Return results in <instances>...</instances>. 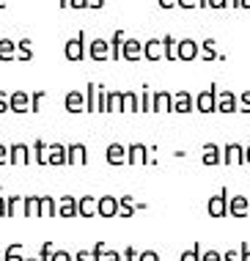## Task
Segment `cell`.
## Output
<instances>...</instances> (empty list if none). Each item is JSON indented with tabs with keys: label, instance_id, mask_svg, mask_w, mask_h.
Wrapping results in <instances>:
<instances>
[{
	"label": "cell",
	"instance_id": "obj_1",
	"mask_svg": "<svg viewBox=\"0 0 250 261\" xmlns=\"http://www.w3.org/2000/svg\"><path fill=\"white\" fill-rule=\"evenodd\" d=\"M66 58L69 61H83V58H88V44H85V33L83 31H77V36H71L66 41Z\"/></svg>",
	"mask_w": 250,
	"mask_h": 261
},
{
	"label": "cell",
	"instance_id": "obj_2",
	"mask_svg": "<svg viewBox=\"0 0 250 261\" xmlns=\"http://www.w3.org/2000/svg\"><path fill=\"white\" fill-rule=\"evenodd\" d=\"M217 86H209L206 91H201V94L195 96V110H201V113H214L217 110Z\"/></svg>",
	"mask_w": 250,
	"mask_h": 261
},
{
	"label": "cell",
	"instance_id": "obj_3",
	"mask_svg": "<svg viewBox=\"0 0 250 261\" xmlns=\"http://www.w3.org/2000/svg\"><path fill=\"white\" fill-rule=\"evenodd\" d=\"M47 165H55V168L69 165V151H66V146H63V143H49V146H47Z\"/></svg>",
	"mask_w": 250,
	"mask_h": 261
},
{
	"label": "cell",
	"instance_id": "obj_4",
	"mask_svg": "<svg viewBox=\"0 0 250 261\" xmlns=\"http://www.w3.org/2000/svg\"><path fill=\"white\" fill-rule=\"evenodd\" d=\"M88 58H91V61H107V58H110V41L102 39V36L91 39V44H88Z\"/></svg>",
	"mask_w": 250,
	"mask_h": 261
},
{
	"label": "cell",
	"instance_id": "obj_5",
	"mask_svg": "<svg viewBox=\"0 0 250 261\" xmlns=\"http://www.w3.org/2000/svg\"><path fill=\"white\" fill-rule=\"evenodd\" d=\"M152 113H173V94L157 91L154 99H152Z\"/></svg>",
	"mask_w": 250,
	"mask_h": 261
},
{
	"label": "cell",
	"instance_id": "obj_6",
	"mask_svg": "<svg viewBox=\"0 0 250 261\" xmlns=\"http://www.w3.org/2000/svg\"><path fill=\"white\" fill-rule=\"evenodd\" d=\"M63 105H66V113H85V91H69Z\"/></svg>",
	"mask_w": 250,
	"mask_h": 261
},
{
	"label": "cell",
	"instance_id": "obj_7",
	"mask_svg": "<svg viewBox=\"0 0 250 261\" xmlns=\"http://www.w3.org/2000/svg\"><path fill=\"white\" fill-rule=\"evenodd\" d=\"M179 61H192V58H198L201 55V44L198 41H192V39H182L179 41Z\"/></svg>",
	"mask_w": 250,
	"mask_h": 261
},
{
	"label": "cell",
	"instance_id": "obj_8",
	"mask_svg": "<svg viewBox=\"0 0 250 261\" xmlns=\"http://www.w3.org/2000/svg\"><path fill=\"white\" fill-rule=\"evenodd\" d=\"M66 151H69V165L80 168L88 162V149H85V143H69Z\"/></svg>",
	"mask_w": 250,
	"mask_h": 261
},
{
	"label": "cell",
	"instance_id": "obj_9",
	"mask_svg": "<svg viewBox=\"0 0 250 261\" xmlns=\"http://www.w3.org/2000/svg\"><path fill=\"white\" fill-rule=\"evenodd\" d=\"M77 212H80V217H96L99 215V198H94V195H83L80 201H77Z\"/></svg>",
	"mask_w": 250,
	"mask_h": 261
},
{
	"label": "cell",
	"instance_id": "obj_10",
	"mask_svg": "<svg viewBox=\"0 0 250 261\" xmlns=\"http://www.w3.org/2000/svg\"><path fill=\"white\" fill-rule=\"evenodd\" d=\"M192 110H195V99H192L190 91L173 94V113H192Z\"/></svg>",
	"mask_w": 250,
	"mask_h": 261
},
{
	"label": "cell",
	"instance_id": "obj_11",
	"mask_svg": "<svg viewBox=\"0 0 250 261\" xmlns=\"http://www.w3.org/2000/svg\"><path fill=\"white\" fill-rule=\"evenodd\" d=\"M239 110V99L231 91H220L217 94V113H237Z\"/></svg>",
	"mask_w": 250,
	"mask_h": 261
},
{
	"label": "cell",
	"instance_id": "obj_12",
	"mask_svg": "<svg viewBox=\"0 0 250 261\" xmlns=\"http://www.w3.org/2000/svg\"><path fill=\"white\" fill-rule=\"evenodd\" d=\"M127 162H130V165H138V162H152V157H148V149H146L143 143L127 146Z\"/></svg>",
	"mask_w": 250,
	"mask_h": 261
},
{
	"label": "cell",
	"instance_id": "obj_13",
	"mask_svg": "<svg viewBox=\"0 0 250 261\" xmlns=\"http://www.w3.org/2000/svg\"><path fill=\"white\" fill-rule=\"evenodd\" d=\"M77 201L74 195H63V198L58 201V215L66 217V220H71V217H80V212H77Z\"/></svg>",
	"mask_w": 250,
	"mask_h": 261
},
{
	"label": "cell",
	"instance_id": "obj_14",
	"mask_svg": "<svg viewBox=\"0 0 250 261\" xmlns=\"http://www.w3.org/2000/svg\"><path fill=\"white\" fill-rule=\"evenodd\" d=\"M121 209V201L113 198V195H102L99 198V217H116Z\"/></svg>",
	"mask_w": 250,
	"mask_h": 261
},
{
	"label": "cell",
	"instance_id": "obj_15",
	"mask_svg": "<svg viewBox=\"0 0 250 261\" xmlns=\"http://www.w3.org/2000/svg\"><path fill=\"white\" fill-rule=\"evenodd\" d=\"M223 162L226 165H239V162H245V149H242L239 143H228L223 149Z\"/></svg>",
	"mask_w": 250,
	"mask_h": 261
},
{
	"label": "cell",
	"instance_id": "obj_16",
	"mask_svg": "<svg viewBox=\"0 0 250 261\" xmlns=\"http://www.w3.org/2000/svg\"><path fill=\"white\" fill-rule=\"evenodd\" d=\"M124 41H127V36H124V31H113V39H110V61H121L124 58Z\"/></svg>",
	"mask_w": 250,
	"mask_h": 261
},
{
	"label": "cell",
	"instance_id": "obj_17",
	"mask_svg": "<svg viewBox=\"0 0 250 261\" xmlns=\"http://www.w3.org/2000/svg\"><path fill=\"white\" fill-rule=\"evenodd\" d=\"M165 50H162V39H148L146 44H143V58L146 61H160Z\"/></svg>",
	"mask_w": 250,
	"mask_h": 261
},
{
	"label": "cell",
	"instance_id": "obj_18",
	"mask_svg": "<svg viewBox=\"0 0 250 261\" xmlns=\"http://www.w3.org/2000/svg\"><path fill=\"white\" fill-rule=\"evenodd\" d=\"M25 217V195H9L6 198V217Z\"/></svg>",
	"mask_w": 250,
	"mask_h": 261
},
{
	"label": "cell",
	"instance_id": "obj_19",
	"mask_svg": "<svg viewBox=\"0 0 250 261\" xmlns=\"http://www.w3.org/2000/svg\"><path fill=\"white\" fill-rule=\"evenodd\" d=\"M31 110V94L28 91H14L11 94V113H28Z\"/></svg>",
	"mask_w": 250,
	"mask_h": 261
},
{
	"label": "cell",
	"instance_id": "obj_20",
	"mask_svg": "<svg viewBox=\"0 0 250 261\" xmlns=\"http://www.w3.org/2000/svg\"><path fill=\"white\" fill-rule=\"evenodd\" d=\"M33 157H31V149H28L25 143H14L11 146V165H28V162H31Z\"/></svg>",
	"mask_w": 250,
	"mask_h": 261
},
{
	"label": "cell",
	"instance_id": "obj_21",
	"mask_svg": "<svg viewBox=\"0 0 250 261\" xmlns=\"http://www.w3.org/2000/svg\"><path fill=\"white\" fill-rule=\"evenodd\" d=\"M143 58V41L127 39L124 41V61H140Z\"/></svg>",
	"mask_w": 250,
	"mask_h": 261
},
{
	"label": "cell",
	"instance_id": "obj_22",
	"mask_svg": "<svg viewBox=\"0 0 250 261\" xmlns=\"http://www.w3.org/2000/svg\"><path fill=\"white\" fill-rule=\"evenodd\" d=\"M107 162H110V165H124L127 162V146H121V143L107 146Z\"/></svg>",
	"mask_w": 250,
	"mask_h": 261
},
{
	"label": "cell",
	"instance_id": "obj_23",
	"mask_svg": "<svg viewBox=\"0 0 250 261\" xmlns=\"http://www.w3.org/2000/svg\"><path fill=\"white\" fill-rule=\"evenodd\" d=\"M25 217L28 220L41 217V195H25Z\"/></svg>",
	"mask_w": 250,
	"mask_h": 261
},
{
	"label": "cell",
	"instance_id": "obj_24",
	"mask_svg": "<svg viewBox=\"0 0 250 261\" xmlns=\"http://www.w3.org/2000/svg\"><path fill=\"white\" fill-rule=\"evenodd\" d=\"M96 102H99V86L88 83L85 86V113H96Z\"/></svg>",
	"mask_w": 250,
	"mask_h": 261
},
{
	"label": "cell",
	"instance_id": "obj_25",
	"mask_svg": "<svg viewBox=\"0 0 250 261\" xmlns=\"http://www.w3.org/2000/svg\"><path fill=\"white\" fill-rule=\"evenodd\" d=\"M226 212H228V203H226V190H223L220 195H214V198L209 201V215L212 217H223Z\"/></svg>",
	"mask_w": 250,
	"mask_h": 261
},
{
	"label": "cell",
	"instance_id": "obj_26",
	"mask_svg": "<svg viewBox=\"0 0 250 261\" xmlns=\"http://www.w3.org/2000/svg\"><path fill=\"white\" fill-rule=\"evenodd\" d=\"M124 110V91H107V113Z\"/></svg>",
	"mask_w": 250,
	"mask_h": 261
},
{
	"label": "cell",
	"instance_id": "obj_27",
	"mask_svg": "<svg viewBox=\"0 0 250 261\" xmlns=\"http://www.w3.org/2000/svg\"><path fill=\"white\" fill-rule=\"evenodd\" d=\"M228 212H231L234 217H245L250 212V201L245 198V195H239V198H231V206H228Z\"/></svg>",
	"mask_w": 250,
	"mask_h": 261
},
{
	"label": "cell",
	"instance_id": "obj_28",
	"mask_svg": "<svg viewBox=\"0 0 250 261\" xmlns=\"http://www.w3.org/2000/svg\"><path fill=\"white\" fill-rule=\"evenodd\" d=\"M17 58V41L0 39V61H14Z\"/></svg>",
	"mask_w": 250,
	"mask_h": 261
},
{
	"label": "cell",
	"instance_id": "obj_29",
	"mask_svg": "<svg viewBox=\"0 0 250 261\" xmlns=\"http://www.w3.org/2000/svg\"><path fill=\"white\" fill-rule=\"evenodd\" d=\"M217 162H223V154H220V149L214 143H206V149H204V165H217Z\"/></svg>",
	"mask_w": 250,
	"mask_h": 261
},
{
	"label": "cell",
	"instance_id": "obj_30",
	"mask_svg": "<svg viewBox=\"0 0 250 261\" xmlns=\"http://www.w3.org/2000/svg\"><path fill=\"white\" fill-rule=\"evenodd\" d=\"M124 113H140V96L135 91H124Z\"/></svg>",
	"mask_w": 250,
	"mask_h": 261
},
{
	"label": "cell",
	"instance_id": "obj_31",
	"mask_svg": "<svg viewBox=\"0 0 250 261\" xmlns=\"http://www.w3.org/2000/svg\"><path fill=\"white\" fill-rule=\"evenodd\" d=\"M17 58L19 61H31L33 58V41L31 39H19L17 41Z\"/></svg>",
	"mask_w": 250,
	"mask_h": 261
},
{
	"label": "cell",
	"instance_id": "obj_32",
	"mask_svg": "<svg viewBox=\"0 0 250 261\" xmlns=\"http://www.w3.org/2000/svg\"><path fill=\"white\" fill-rule=\"evenodd\" d=\"M162 50H165V58L168 61H176L179 58V41L173 39V36H165V39H162Z\"/></svg>",
	"mask_w": 250,
	"mask_h": 261
},
{
	"label": "cell",
	"instance_id": "obj_33",
	"mask_svg": "<svg viewBox=\"0 0 250 261\" xmlns=\"http://www.w3.org/2000/svg\"><path fill=\"white\" fill-rule=\"evenodd\" d=\"M58 215V203L49 195H41V217H55Z\"/></svg>",
	"mask_w": 250,
	"mask_h": 261
},
{
	"label": "cell",
	"instance_id": "obj_34",
	"mask_svg": "<svg viewBox=\"0 0 250 261\" xmlns=\"http://www.w3.org/2000/svg\"><path fill=\"white\" fill-rule=\"evenodd\" d=\"M201 58L204 61H214V58H223V55L214 50V41L212 39H206V41H201Z\"/></svg>",
	"mask_w": 250,
	"mask_h": 261
},
{
	"label": "cell",
	"instance_id": "obj_35",
	"mask_svg": "<svg viewBox=\"0 0 250 261\" xmlns=\"http://www.w3.org/2000/svg\"><path fill=\"white\" fill-rule=\"evenodd\" d=\"M33 160L39 162V165H47V143L44 140H36L33 143Z\"/></svg>",
	"mask_w": 250,
	"mask_h": 261
},
{
	"label": "cell",
	"instance_id": "obj_36",
	"mask_svg": "<svg viewBox=\"0 0 250 261\" xmlns=\"http://www.w3.org/2000/svg\"><path fill=\"white\" fill-rule=\"evenodd\" d=\"M3 261H25V258H22V245H19V242L9 245V248H6Z\"/></svg>",
	"mask_w": 250,
	"mask_h": 261
},
{
	"label": "cell",
	"instance_id": "obj_37",
	"mask_svg": "<svg viewBox=\"0 0 250 261\" xmlns=\"http://www.w3.org/2000/svg\"><path fill=\"white\" fill-rule=\"evenodd\" d=\"M118 201H121V209H118V215H121V217H132L135 206H138V203L132 201V195H124V198H118Z\"/></svg>",
	"mask_w": 250,
	"mask_h": 261
},
{
	"label": "cell",
	"instance_id": "obj_38",
	"mask_svg": "<svg viewBox=\"0 0 250 261\" xmlns=\"http://www.w3.org/2000/svg\"><path fill=\"white\" fill-rule=\"evenodd\" d=\"M44 96H47V91H33V96H31V110L33 113H39L41 110V102H44Z\"/></svg>",
	"mask_w": 250,
	"mask_h": 261
},
{
	"label": "cell",
	"instance_id": "obj_39",
	"mask_svg": "<svg viewBox=\"0 0 250 261\" xmlns=\"http://www.w3.org/2000/svg\"><path fill=\"white\" fill-rule=\"evenodd\" d=\"M152 99H154V94L148 88H143V96H140V110L143 113H152Z\"/></svg>",
	"mask_w": 250,
	"mask_h": 261
},
{
	"label": "cell",
	"instance_id": "obj_40",
	"mask_svg": "<svg viewBox=\"0 0 250 261\" xmlns=\"http://www.w3.org/2000/svg\"><path fill=\"white\" fill-rule=\"evenodd\" d=\"M11 110V94L9 91H0V116Z\"/></svg>",
	"mask_w": 250,
	"mask_h": 261
},
{
	"label": "cell",
	"instance_id": "obj_41",
	"mask_svg": "<svg viewBox=\"0 0 250 261\" xmlns=\"http://www.w3.org/2000/svg\"><path fill=\"white\" fill-rule=\"evenodd\" d=\"M53 242H44V248H41V253H39V261H53Z\"/></svg>",
	"mask_w": 250,
	"mask_h": 261
},
{
	"label": "cell",
	"instance_id": "obj_42",
	"mask_svg": "<svg viewBox=\"0 0 250 261\" xmlns=\"http://www.w3.org/2000/svg\"><path fill=\"white\" fill-rule=\"evenodd\" d=\"M239 113H250V91L239 96Z\"/></svg>",
	"mask_w": 250,
	"mask_h": 261
},
{
	"label": "cell",
	"instance_id": "obj_43",
	"mask_svg": "<svg viewBox=\"0 0 250 261\" xmlns=\"http://www.w3.org/2000/svg\"><path fill=\"white\" fill-rule=\"evenodd\" d=\"M182 261H201V253H198V248H192L182 256Z\"/></svg>",
	"mask_w": 250,
	"mask_h": 261
},
{
	"label": "cell",
	"instance_id": "obj_44",
	"mask_svg": "<svg viewBox=\"0 0 250 261\" xmlns=\"http://www.w3.org/2000/svg\"><path fill=\"white\" fill-rule=\"evenodd\" d=\"M53 261H74V258H71V253H66V250H55Z\"/></svg>",
	"mask_w": 250,
	"mask_h": 261
},
{
	"label": "cell",
	"instance_id": "obj_45",
	"mask_svg": "<svg viewBox=\"0 0 250 261\" xmlns=\"http://www.w3.org/2000/svg\"><path fill=\"white\" fill-rule=\"evenodd\" d=\"M74 261H94V250H77Z\"/></svg>",
	"mask_w": 250,
	"mask_h": 261
},
{
	"label": "cell",
	"instance_id": "obj_46",
	"mask_svg": "<svg viewBox=\"0 0 250 261\" xmlns=\"http://www.w3.org/2000/svg\"><path fill=\"white\" fill-rule=\"evenodd\" d=\"M9 160H11V149H6V146L0 143V165H6Z\"/></svg>",
	"mask_w": 250,
	"mask_h": 261
},
{
	"label": "cell",
	"instance_id": "obj_47",
	"mask_svg": "<svg viewBox=\"0 0 250 261\" xmlns=\"http://www.w3.org/2000/svg\"><path fill=\"white\" fill-rule=\"evenodd\" d=\"M124 261H140V253H135L132 248L124 250Z\"/></svg>",
	"mask_w": 250,
	"mask_h": 261
},
{
	"label": "cell",
	"instance_id": "obj_48",
	"mask_svg": "<svg viewBox=\"0 0 250 261\" xmlns=\"http://www.w3.org/2000/svg\"><path fill=\"white\" fill-rule=\"evenodd\" d=\"M201 261H223V256L214 253V250H209V253H204V256H201Z\"/></svg>",
	"mask_w": 250,
	"mask_h": 261
},
{
	"label": "cell",
	"instance_id": "obj_49",
	"mask_svg": "<svg viewBox=\"0 0 250 261\" xmlns=\"http://www.w3.org/2000/svg\"><path fill=\"white\" fill-rule=\"evenodd\" d=\"M102 261H121V253H116V250H105Z\"/></svg>",
	"mask_w": 250,
	"mask_h": 261
},
{
	"label": "cell",
	"instance_id": "obj_50",
	"mask_svg": "<svg viewBox=\"0 0 250 261\" xmlns=\"http://www.w3.org/2000/svg\"><path fill=\"white\" fill-rule=\"evenodd\" d=\"M140 261H160V256L154 250H146V253H140Z\"/></svg>",
	"mask_w": 250,
	"mask_h": 261
},
{
	"label": "cell",
	"instance_id": "obj_51",
	"mask_svg": "<svg viewBox=\"0 0 250 261\" xmlns=\"http://www.w3.org/2000/svg\"><path fill=\"white\" fill-rule=\"evenodd\" d=\"M69 9H88V0H69Z\"/></svg>",
	"mask_w": 250,
	"mask_h": 261
},
{
	"label": "cell",
	"instance_id": "obj_52",
	"mask_svg": "<svg viewBox=\"0 0 250 261\" xmlns=\"http://www.w3.org/2000/svg\"><path fill=\"white\" fill-rule=\"evenodd\" d=\"M179 6H182V9H195L198 0H179Z\"/></svg>",
	"mask_w": 250,
	"mask_h": 261
},
{
	"label": "cell",
	"instance_id": "obj_53",
	"mask_svg": "<svg viewBox=\"0 0 250 261\" xmlns=\"http://www.w3.org/2000/svg\"><path fill=\"white\" fill-rule=\"evenodd\" d=\"M157 3H160L162 9H173V6H179V0H157Z\"/></svg>",
	"mask_w": 250,
	"mask_h": 261
},
{
	"label": "cell",
	"instance_id": "obj_54",
	"mask_svg": "<svg viewBox=\"0 0 250 261\" xmlns=\"http://www.w3.org/2000/svg\"><path fill=\"white\" fill-rule=\"evenodd\" d=\"M209 6H212V9H226L228 0H209Z\"/></svg>",
	"mask_w": 250,
	"mask_h": 261
},
{
	"label": "cell",
	"instance_id": "obj_55",
	"mask_svg": "<svg viewBox=\"0 0 250 261\" xmlns=\"http://www.w3.org/2000/svg\"><path fill=\"white\" fill-rule=\"evenodd\" d=\"M105 0H88V9H102Z\"/></svg>",
	"mask_w": 250,
	"mask_h": 261
},
{
	"label": "cell",
	"instance_id": "obj_56",
	"mask_svg": "<svg viewBox=\"0 0 250 261\" xmlns=\"http://www.w3.org/2000/svg\"><path fill=\"white\" fill-rule=\"evenodd\" d=\"M0 217H6V198H3V193H0Z\"/></svg>",
	"mask_w": 250,
	"mask_h": 261
},
{
	"label": "cell",
	"instance_id": "obj_57",
	"mask_svg": "<svg viewBox=\"0 0 250 261\" xmlns=\"http://www.w3.org/2000/svg\"><path fill=\"white\" fill-rule=\"evenodd\" d=\"M242 261H250V248H247V245L242 248Z\"/></svg>",
	"mask_w": 250,
	"mask_h": 261
},
{
	"label": "cell",
	"instance_id": "obj_58",
	"mask_svg": "<svg viewBox=\"0 0 250 261\" xmlns=\"http://www.w3.org/2000/svg\"><path fill=\"white\" fill-rule=\"evenodd\" d=\"M239 9H250V0H239Z\"/></svg>",
	"mask_w": 250,
	"mask_h": 261
},
{
	"label": "cell",
	"instance_id": "obj_59",
	"mask_svg": "<svg viewBox=\"0 0 250 261\" xmlns=\"http://www.w3.org/2000/svg\"><path fill=\"white\" fill-rule=\"evenodd\" d=\"M58 6L61 9H69V0H58Z\"/></svg>",
	"mask_w": 250,
	"mask_h": 261
},
{
	"label": "cell",
	"instance_id": "obj_60",
	"mask_svg": "<svg viewBox=\"0 0 250 261\" xmlns=\"http://www.w3.org/2000/svg\"><path fill=\"white\" fill-rule=\"evenodd\" d=\"M223 261H237V256H234V253H228V256H226Z\"/></svg>",
	"mask_w": 250,
	"mask_h": 261
},
{
	"label": "cell",
	"instance_id": "obj_61",
	"mask_svg": "<svg viewBox=\"0 0 250 261\" xmlns=\"http://www.w3.org/2000/svg\"><path fill=\"white\" fill-rule=\"evenodd\" d=\"M245 162H250V146H247V149H245Z\"/></svg>",
	"mask_w": 250,
	"mask_h": 261
},
{
	"label": "cell",
	"instance_id": "obj_62",
	"mask_svg": "<svg viewBox=\"0 0 250 261\" xmlns=\"http://www.w3.org/2000/svg\"><path fill=\"white\" fill-rule=\"evenodd\" d=\"M6 6H9V0H0V9H6Z\"/></svg>",
	"mask_w": 250,
	"mask_h": 261
},
{
	"label": "cell",
	"instance_id": "obj_63",
	"mask_svg": "<svg viewBox=\"0 0 250 261\" xmlns=\"http://www.w3.org/2000/svg\"><path fill=\"white\" fill-rule=\"evenodd\" d=\"M198 6H209V0H198Z\"/></svg>",
	"mask_w": 250,
	"mask_h": 261
}]
</instances>
